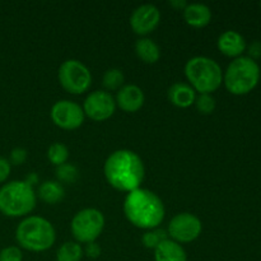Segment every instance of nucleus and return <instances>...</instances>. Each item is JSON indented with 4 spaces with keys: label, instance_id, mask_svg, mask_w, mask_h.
Returning a JSON list of instances; mask_svg holds the SVG:
<instances>
[{
    "label": "nucleus",
    "instance_id": "obj_1",
    "mask_svg": "<svg viewBox=\"0 0 261 261\" xmlns=\"http://www.w3.org/2000/svg\"><path fill=\"white\" fill-rule=\"evenodd\" d=\"M106 181L116 190L130 193L140 188L145 168L142 158L129 149H119L107 157L103 166Z\"/></svg>",
    "mask_w": 261,
    "mask_h": 261
},
{
    "label": "nucleus",
    "instance_id": "obj_2",
    "mask_svg": "<svg viewBox=\"0 0 261 261\" xmlns=\"http://www.w3.org/2000/svg\"><path fill=\"white\" fill-rule=\"evenodd\" d=\"M124 214L127 221L140 229L157 228L165 219V205L157 194L139 188L127 193L124 200Z\"/></svg>",
    "mask_w": 261,
    "mask_h": 261
},
{
    "label": "nucleus",
    "instance_id": "obj_3",
    "mask_svg": "<svg viewBox=\"0 0 261 261\" xmlns=\"http://www.w3.org/2000/svg\"><path fill=\"white\" fill-rule=\"evenodd\" d=\"M15 240L22 249L31 252H43L55 244V228L47 219L31 216L23 219L15 229Z\"/></svg>",
    "mask_w": 261,
    "mask_h": 261
},
{
    "label": "nucleus",
    "instance_id": "obj_4",
    "mask_svg": "<svg viewBox=\"0 0 261 261\" xmlns=\"http://www.w3.org/2000/svg\"><path fill=\"white\" fill-rule=\"evenodd\" d=\"M37 203L33 186L27 181L17 180L0 188V213L10 218L30 214Z\"/></svg>",
    "mask_w": 261,
    "mask_h": 261
},
{
    "label": "nucleus",
    "instance_id": "obj_5",
    "mask_svg": "<svg viewBox=\"0 0 261 261\" xmlns=\"http://www.w3.org/2000/svg\"><path fill=\"white\" fill-rule=\"evenodd\" d=\"M185 75L194 91L200 94H212L223 82V73L219 64L206 56H195L188 60Z\"/></svg>",
    "mask_w": 261,
    "mask_h": 261
},
{
    "label": "nucleus",
    "instance_id": "obj_6",
    "mask_svg": "<svg viewBox=\"0 0 261 261\" xmlns=\"http://www.w3.org/2000/svg\"><path fill=\"white\" fill-rule=\"evenodd\" d=\"M260 81V66L249 56L236 58L223 75L224 86L229 93L244 96L250 93Z\"/></svg>",
    "mask_w": 261,
    "mask_h": 261
},
{
    "label": "nucleus",
    "instance_id": "obj_7",
    "mask_svg": "<svg viewBox=\"0 0 261 261\" xmlns=\"http://www.w3.org/2000/svg\"><path fill=\"white\" fill-rule=\"evenodd\" d=\"M105 228V217L98 209L86 208L73 217L70 231L78 244H91L101 236Z\"/></svg>",
    "mask_w": 261,
    "mask_h": 261
},
{
    "label": "nucleus",
    "instance_id": "obj_8",
    "mask_svg": "<svg viewBox=\"0 0 261 261\" xmlns=\"http://www.w3.org/2000/svg\"><path fill=\"white\" fill-rule=\"evenodd\" d=\"M58 78L61 87L71 94L86 93L92 84V74L89 69L75 59H69L61 64Z\"/></svg>",
    "mask_w": 261,
    "mask_h": 261
},
{
    "label": "nucleus",
    "instance_id": "obj_9",
    "mask_svg": "<svg viewBox=\"0 0 261 261\" xmlns=\"http://www.w3.org/2000/svg\"><path fill=\"white\" fill-rule=\"evenodd\" d=\"M203 231L201 221L191 213H178L168 223L167 233L177 244H189L198 239Z\"/></svg>",
    "mask_w": 261,
    "mask_h": 261
},
{
    "label": "nucleus",
    "instance_id": "obj_10",
    "mask_svg": "<svg viewBox=\"0 0 261 261\" xmlns=\"http://www.w3.org/2000/svg\"><path fill=\"white\" fill-rule=\"evenodd\" d=\"M50 117L54 124L64 130H75L84 122L83 109L78 103L68 99H61L51 107Z\"/></svg>",
    "mask_w": 261,
    "mask_h": 261
},
{
    "label": "nucleus",
    "instance_id": "obj_11",
    "mask_svg": "<svg viewBox=\"0 0 261 261\" xmlns=\"http://www.w3.org/2000/svg\"><path fill=\"white\" fill-rule=\"evenodd\" d=\"M83 112L93 121H105L115 114L116 102L107 91H94L87 96L83 103Z\"/></svg>",
    "mask_w": 261,
    "mask_h": 261
},
{
    "label": "nucleus",
    "instance_id": "obj_12",
    "mask_svg": "<svg viewBox=\"0 0 261 261\" xmlns=\"http://www.w3.org/2000/svg\"><path fill=\"white\" fill-rule=\"evenodd\" d=\"M161 12L155 5L143 4L138 7L130 17V27L137 35L147 36L158 27Z\"/></svg>",
    "mask_w": 261,
    "mask_h": 261
},
{
    "label": "nucleus",
    "instance_id": "obj_13",
    "mask_svg": "<svg viewBox=\"0 0 261 261\" xmlns=\"http://www.w3.org/2000/svg\"><path fill=\"white\" fill-rule=\"evenodd\" d=\"M145 101L144 93H143L142 88L135 84H126L122 86L121 88L117 91L116 97H115V102L116 106L120 107L124 112H137L143 107Z\"/></svg>",
    "mask_w": 261,
    "mask_h": 261
},
{
    "label": "nucleus",
    "instance_id": "obj_14",
    "mask_svg": "<svg viewBox=\"0 0 261 261\" xmlns=\"http://www.w3.org/2000/svg\"><path fill=\"white\" fill-rule=\"evenodd\" d=\"M217 46L223 55L234 59L240 58L247 47L244 36L237 31H226L222 33L217 41Z\"/></svg>",
    "mask_w": 261,
    "mask_h": 261
},
{
    "label": "nucleus",
    "instance_id": "obj_15",
    "mask_svg": "<svg viewBox=\"0 0 261 261\" xmlns=\"http://www.w3.org/2000/svg\"><path fill=\"white\" fill-rule=\"evenodd\" d=\"M168 101L176 107L180 109H188L191 105L195 103L196 92L194 91L193 87L188 83L177 82L173 83L168 89Z\"/></svg>",
    "mask_w": 261,
    "mask_h": 261
},
{
    "label": "nucleus",
    "instance_id": "obj_16",
    "mask_svg": "<svg viewBox=\"0 0 261 261\" xmlns=\"http://www.w3.org/2000/svg\"><path fill=\"white\" fill-rule=\"evenodd\" d=\"M184 12V19L189 25L195 28H203L212 20V10L208 5L201 3H191L186 5Z\"/></svg>",
    "mask_w": 261,
    "mask_h": 261
},
{
    "label": "nucleus",
    "instance_id": "obj_17",
    "mask_svg": "<svg viewBox=\"0 0 261 261\" xmlns=\"http://www.w3.org/2000/svg\"><path fill=\"white\" fill-rule=\"evenodd\" d=\"M154 261H188V255L180 244L168 239L154 250Z\"/></svg>",
    "mask_w": 261,
    "mask_h": 261
},
{
    "label": "nucleus",
    "instance_id": "obj_18",
    "mask_svg": "<svg viewBox=\"0 0 261 261\" xmlns=\"http://www.w3.org/2000/svg\"><path fill=\"white\" fill-rule=\"evenodd\" d=\"M65 196V190H64L63 185L59 181L48 180L45 181L38 188V198L46 204H54L60 203Z\"/></svg>",
    "mask_w": 261,
    "mask_h": 261
},
{
    "label": "nucleus",
    "instance_id": "obj_19",
    "mask_svg": "<svg viewBox=\"0 0 261 261\" xmlns=\"http://www.w3.org/2000/svg\"><path fill=\"white\" fill-rule=\"evenodd\" d=\"M135 53L145 64H154L161 58V50L157 43L147 37L139 38L135 42Z\"/></svg>",
    "mask_w": 261,
    "mask_h": 261
},
{
    "label": "nucleus",
    "instance_id": "obj_20",
    "mask_svg": "<svg viewBox=\"0 0 261 261\" xmlns=\"http://www.w3.org/2000/svg\"><path fill=\"white\" fill-rule=\"evenodd\" d=\"M83 247L78 242L69 241L61 245L56 252V261H81L83 259Z\"/></svg>",
    "mask_w": 261,
    "mask_h": 261
},
{
    "label": "nucleus",
    "instance_id": "obj_21",
    "mask_svg": "<svg viewBox=\"0 0 261 261\" xmlns=\"http://www.w3.org/2000/svg\"><path fill=\"white\" fill-rule=\"evenodd\" d=\"M47 158L54 166H61L68 162L69 149L63 143H53L47 149Z\"/></svg>",
    "mask_w": 261,
    "mask_h": 261
},
{
    "label": "nucleus",
    "instance_id": "obj_22",
    "mask_svg": "<svg viewBox=\"0 0 261 261\" xmlns=\"http://www.w3.org/2000/svg\"><path fill=\"white\" fill-rule=\"evenodd\" d=\"M168 240V233L166 229L163 228H153L149 231L145 232L142 237V244L144 245V247L150 250H155L160 244H162L163 241Z\"/></svg>",
    "mask_w": 261,
    "mask_h": 261
},
{
    "label": "nucleus",
    "instance_id": "obj_23",
    "mask_svg": "<svg viewBox=\"0 0 261 261\" xmlns=\"http://www.w3.org/2000/svg\"><path fill=\"white\" fill-rule=\"evenodd\" d=\"M124 73L116 68L109 69L103 74V78H102V83H103V87L107 91H119L124 86Z\"/></svg>",
    "mask_w": 261,
    "mask_h": 261
},
{
    "label": "nucleus",
    "instance_id": "obj_24",
    "mask_svg": "<svg viewBox=\"0 0 261 261\" xmlns=\"http://www.w3.org/2000/svg\"><path fill=\"white\" fill-rule=\"evenodd\" d=\"M55 172L59 182L73 184L75 182L76 178H78L79 176V172L78 170H76L75 166L70 165V163H64V165L58 166Z\"/></svg>",
    "mask_w": 261,
    "mask_h": 261
},
{
    "label": "nucleus",
    "instance_id": "obj_25",
    "mask_svg": "<svg viewBox=\"0 0 261 261\" xmlns=\"http://www.w3.org/2000/svg\"><path fill=\"white\" fill-rule=\"evenodd\" d=\"M216 99L212 94H199L195 98V106L200 114L211 115L216 110Z\"/></svg>",
    "mask_w": 261,
    "mask_h": 261
},
{
    "label": "nucleus",
    "instance_id": "obj_26",
    "mask_svg": "<svg viewBox=\"0 0 261 261\" xmlns=\"http://www.w3.org/2000/svg\"><path fill=\"white\" fill-rule=\"evenodd\" d=\"M22 250L17 246H8L0 251V261H22Z\"/></svg>",
    "mask_w": 261,
    "mask_h": 261
},
{
    "label": "nucleus",
    "instance_id": "obj_27",
    "mask_svg": "<svg viewBox=\"0 0 261 261\" xmlns=\"http://www.w3.org/2000/svg\"><path fill=\"white\" fill-rule=\"evenodd\" d=\"M27 157H28V153L24 148H14V149L10 152L9 162L10 165L19 166V165H23V163L27 161Z\"/></svg>",
    "mask_w": 261,
    "mask_h": 261
},
{
    "label": "nucleus",
    "instance_id": "obj_28",
    "mask_svg": "<svg viewBox=\"0 0 261 261\" xmlns=\"http://www.w3.org/2000/svg\"><path fill=\"white\" fill-rule=\"evenodd\" d=\"M10 171H12V165H10L9 160L0 157V184L5 182L8 180Z\"/></svg>",
    "mask_w": 261,
    "mask_h": 261
},
{
    "label": "nucleus",
    "instance_id": "obj_29",
    "mask_svg": "<svg viewBox=\"0 0 261 261\" xmlns=\"http://www.w3.org/2000/svg\"><path fill=\"white\" fill-rule=\"evenodd\" d=\"M83 251L91 259H97L101 255V247L96 242H91V244L86 245V249H83Z\"/></svg>",
    "mask_w": 261,
    "mask_h": 261
},
{
    "label": "nucleus",
    "instance_id": "obj_30",
    "mask_svg": "<svg viewBox=\"0 0 261 261\" xmlns=\"http://www.w3.org/2000/svg\"><path fill=\"white\" fill-rule=\"evenodd\" d=\"M249 54H250L249 58L252 59V60L260 58L261 56V42L260 41H254V42L249 46Z\"/></svg>",
    "mask_w": 261,
    "mask_h": 261
},
{
    "label": "nucleus",
    "instance_id": "obj_31",
    "mask_svg": "<svg viewBox=\"0 0 261 261\" xmlns=\"http://www.w3.org/2000/svg\"><path fill=\"white\" fill-rule=\"evenodd\" d=\"M168 4L172 8H175L176 10H184L186 8V5H188V3L185 0H171Z\"/></svg>",
    "mask_w": 261,
    "mask_h": 261
},
{
    "label": "nucleus",
    "instance_id": "obj_32",
    "mask_svg": "<svg viewBox=\"0 0 261 261\" xmlns=\"http://www.w3.org/2000/svg\"><path fill=\"white\" fill-rule=\"evenodd\" d=\"M260 7H261V3H260Z\"/></svg>",
    "mask_w": 261,
    "mask_h": 261
}]
</instances>
